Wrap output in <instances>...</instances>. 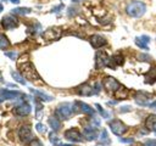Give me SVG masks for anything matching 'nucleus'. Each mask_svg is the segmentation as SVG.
Here are the masks:
<instances>
[{
	"instance_id": "obj_1",
	"label": "nucleus",
	"mask_w": 156,
	"mask_h": 146,
	"mask_svg": "<svg viewBox=\"0 0 156 146\" xmlns=\"http://www.w3.org/2000/svg\"><path fill=\"white\" fill-rule=\"evenodd\" d=\"M145 10H146V6L141 1H132L126 7L127 15L130 16V17H135V18L141 17L145 13Z\"/></svg>"
},
{
	"instance_id": "obj_2",
	"label": "nucleus",
	"mask_w": 156,
	"mask_h": 146,
	"mask_svg": "<svg viewBox=\"0 0 156 146\" xmlns=\"http://www.w3.org/2000/svg\"><path fill=\"white\" fill-rule=\"evenodd\" d=\"M21 72H22L23 75H24L27 79H29L30 82H37V80H39V78H40V77L38 75L35 68L33 67V64H32L30 62H27V63L21 64Z\"/></svg>"
},
{
	"instance_id": "obj_3",
	"label": "nucleus",
	"mask_w": 156,
	"mask_h": 146,
	"mask_svg": "<svg viewBox=\"0 0 156 146\" xmlns=\"http://www.w3.org/2000/svg\"><path fill=\"white\" fill-rule=\"evenodd\" d=\"M110 129L112 130L113 134L116 135H122L127 131V127L123 122H121L119 119H115L112 122H110Z\"/></svg>"
},
{
	"instance_id": "obj_4",
	"label": "nucleus",
	"mask_w": 156,
	"mask_h": 146,
	"mask_svg": "<svg viewBox=\"0 0 156 146\" xmlns=\"http://www.w3.org/2000/svg\"><path fill=\"white\" fill-rule=\"evenodd\" d=\"M104 86L107 91L110 92H116L119 88H121V84L112 77H106L105 80H104Z\"/></svg>"
},
{
	"instance_id": "obj_5",
	"label": "nucleus",
	"mask_w": 156,
	"mask_h": 146,
	"mask_svg": "<svg viewBox=\"0 0 156 146\" xmlns=\"http://www.w3.org/2000/svg\"><path fill=\"white\" fill-rule=\"evenodd\" d=\"M72 112H73V108H72L71 105H68V103H63V105H61V106L56 109V114H57L60 118H62V119L69 118L71 114H72Z\"/></svg>"
},
{
	"instance_id": "obj_6",
	"label": "nucleus",
	"mask_w": 156,
	"mask_h": 146,
	"mask_svg": "<svg viewBox=\"0 0 156 146\" xmlns=\"http://www.w3.org/2000/svg\"><path fill=\"white\" fill-rule=\"evenodd\" d=\"M65 137H66L67 140L72 141V142H82V141H83L82 134H80L77 129H74V128L68 129L67 131H65Z\"/></svg>"
},
{
	"instance_id": "obj_7",
	"label": "nucleus",
	"mask_w": 156,
	"mask_h": 146,
	"mask_svg": "<svg viewBox=\"0 0 156 146\" xmlns=\"http://www.w3.org/2000/svg\"><path fill=\"white\" fill-rule=\"evenodd\" d=\"M20 95H21L20 91L0 89V102H4L5 100H15V99L20 97Z\"/></svg>"
},
{
	"instance_id": "obj_8",
	"label": "nucleus",
	"mask_w": 156,
	"mask_h": 146,
	"mask_svg": "<svg viewBox=\"0 0 156 146\" xmlns=\"http://www.w3.org/2000/svg\"><path fill=\"white\" fill-rule=\"evenodd\" d=\"M18 135H20V139L22 142H28V141H32L33 140V134H32V130L28 125H23L20 131H18Z\"/></svg>"
},
{
	"instance_id": "obj_9",
	"label": "nucleus",
	"mask_w": 156,
	"mask_h": 146,
	"mask_svg": "<svg viewBox=\"0 0 156 146\" xmlns=\"http://www.w3.org/2000/svg\"><path fill=\"white\" fill-rule=\"evenodd\" d=\"M1 26L4 29H13L18 26V21L12 16H5L1 21Z\"/></svg>"
},
{
	"instance_id": "obj_10",
	"label": "nucleus",
	"mask_w": 156,
	"mask_h": 146,
	"mask_svg": "<svg viewBox=\"0 0 156 146\" xmlns=\"http://www.w3.org/2000/svg\"><path fill=\"white\" fill-rule=\"evenodd\" d=\"M61 35V32L58 28H50L43 33V38L46 40H55Z\"/></svg>"
},
{
	"instance_id": "obj_11",
	"label": "nucleus",
	"mask_w": 156,
	"mask_h": 146,
	"mask_svg": "<svg viewBox=\"0 0 156 146\" xmlns=\"http://www.w3.org/2000/svg\"><path fill=\"white\" fill-rule=\"evenodd\" d=\"M108 62H110V58L105 52L100 51V52L96 54V67L98 68H102V67L107 66Z\"/></svg>"
},
{
	"instance_id": "obj_12",
	"label": "nucleus",
	"mask_w": 156,
	"mask_h": 146,
	"mask_svg": "<svg viewBox=\"0 0 156 146\" xmlns=\"http://www.w3.org/2000/svg\"><path fill=\"white\" fill-rule=\"evenodd\" d=\"M90 44H91L93 47L99 49V47H101V46H104V45L106 44V39L102 38L101 35L95 34V35H91V36H90Z\"/></svg>"
},
{
	"instance_id": "obj_13",
	"label": "nucleus",
	"mask_w": 156,
	"mask_h": 146,
	"mask_svg": "<svg viewBox=\"0 0 156 146\" xmlns=\"http://www.w3.org/2000/svg\"><path fill=\"white\" fill-rule=\"evenodd\" d=\"M32 111V107L29 103H21L15 108V113L18 116H28Z\"/></svg>"
},
{
	"instance_id": "obj_14",
	"label": "nucleus",
	"mask_w": 156,
	"mask_h": 146,
	"mask_svg": "<svg viewBox=\"0 0 156 146\" xmlns=\"http://www.w3.org/2000/svg\"><path fill=\"white\" fill-rule=\"evenodd\" d=\"M84 136L88 139V140H95L98 137V131H96V127H93V125H89V127H85L84 128Z\"/></svg>"
},
{
	"instance_id": "obj_15",
	"label": "nucleus",
	"mask_w": 156,
	"mask_h": 146,
	"mask_svg": "<svg viewBox=\"0 0 156 146\" xmlns=\"http://www.w3.org/2000/svg\"><path fill=\"white\" fill-rule=\"evenodd\" d=\"M78 94L79 95H83V96H90V95H94L95 94V90L91 86L84 84V85H80L78 88Z\"/></svg>"
},
{
	"instance_id": "obj_16",
	"label": "nucleus",
	"mask_w": 156,
	"mask_h": 146,
	"mask_svg": "<svg viewBox=\"0 0 156 146\" xmlns=\"http://www.w3.org/2000/svg\"><path fill=\"white\" fill-rule=\"evenodd\" d=\"M78 106H79V109L82 111V112H84V113H87V114H89V116H94L95 114V111L89 106V105H87V103H84V102H80V101H78V102H76Z\"/></svg>"
},
{
	"instance_id": "obj_17",
	"label": "nucleus",
	"mask_w": 156,
	"mask_h": 146,
	"mask_svg": "<svg viewBox=\"0 0 156 146\" xmlns=\"http://www.w3.org/2000/svg\"><path fill=\"white\" fill-rule=\"evenodd\" d=\"M155 125H156V116H155V114H150V116L146 118V120H145V127H146L149 130H152V129L155 128Z\"/></svg>"
},
{
	"instance_id": "obj_18",
	"label": "nucleus",
	"mask_w": 156,
	"mask_h": 146,
	"mask_svg": "<svg viewBox=\"0 0 156 146\" xmlns=\"http://www.w3.org/2000/svg\"><path fill=\"white\" fill-rule=\"evenodd\" d=\"M122 63H123V57L121 55H116L111 58V62H108V66L113 68V67H116L118 64H122Z\"/></svg>"
},
{
	"instance_id": "obj_19",
	"label": "nucleus",
	"mask_w": 156,
	"mask_h": 146,
	"mask_svg": "<svg viewBox=\"0 0 156 146\" xmlns=\"http://www.w3.org/2000/svg\"><path fill=\"white\" fill-rule=\"evenodd\" d=\"M49 125L52 128V130H58L61 127V123L56 117H50L49 118Z\"/></svg>"
},
{
	"instance_id": "obj_20",
	"label": "nucleus",
	"mask_w": 156,
	"mask_h": 146,
	"mask_svg": "<svg viewBox=\"0 0 156 146\" xmlns=\"http://www.w3.org/2000/svg\"><path fill=\"white\" fill-rule=\"evenodd\" d=\"M30 91L32 92H34L40 100H44V101H51L52 100V97L51 96H49V95H46V94H44V92H41V91H39V90H34V89H30Z\"/></svg>"
},
{
	"instance_id": "obj_21",
	"label": "nucleus",
	"mask_w": 156,
	"mask_h": 146,
	"mask_svg": "<svg viewBox=\"0 0 156 146\" xmlns=\"http://www.w3.org/2000/svg\"><path fill=\"white\" fill-rule=\"evenodd\" d=\"M9 46H10L9 39L4 34H0V49H7Z\"/></svg>"
},
{
	"instance_id": "obj_22",
	"label": "nucleus",
	"mask_w": 156,
	"mask_h": 146,
	"mask_svg": "<svg viewBox=\"0 0 156 146\" xmlns=\"http://www.w3.org/2000/svg\"><path fill=\"white\" fill-rule=\"evenodd\" d=\"M12 12L16 13V15H27V13L30 12V9H28V7H16V9L12 10Z\"/></svg>"
},
{
	"instance_id": "obj_23",
	"label": "nucleus",
	"mask_w": 156,
	"mask_h": 146,
	"mask_svg": "<svg viewBox=\"0 0 156 146\" xmlns=\"http://www.w3.org/2000/svg\"><path fill=\"white\" fill-rule=\"evenodd\" d=\"M100 144H104V145H108V144H110V139H108L107 131H106L105 129L101 131V136H100Z\"/></svg>"
},
{
	"instance_id": "obj_24",
	"label": "nucleus",
	"mask_w": 156,
	"mask_h": 146,
	"mask_svg": "<svg viewBox=\"0 0 156 146\" xmlns=\"http://www.w3.org/2000/svg\"><path fill=\"white\" fill-rule=\"evenodd\" d=\"M135 44H136V46H139L140 49H144V50H147V49H149L147 43H145L140 36H139V38H135Z\"/></svg>"
},
{
	"instance_id": "obj_25",
	"label": "nucleus",
	"mask_w": 156,
	"mask_h": 146,
	"mask_svg": "<svg viewBox=\"0 0 156 146\" xmlns=\"http://www.w3.org/2000/svg\"><path fill=\"white\" fill-rule=\"evenodd\" d=\"M11 74H12L13 79H15L16 82H18V83H21V84H26V80L22 78V75H21V74H18L17 72H11Z\"/></svg>"
},
{
	"instance_id": "obj_26",
	"label": "nucleus",
	"mask_w": 156,
	"mask_h": 146,
	"mask_svg": "<svg viewBox=\"0 0 156 146\" xmlns=\"http://www.w3.org/2000/svg\"><path fill=\"white\" fill-rule=\"evenodd\" d=\"M49 139H50V141H51L54 145H57V144H58V137L56 136V134H55L54 131L49 134Z\"/></svg>"
},
{
	"instance_id": "obj_27",
	"label": "nucleus",
	"mask_w": 156,
	"mask_h": 146,
	"mask_svg": "<svg viewBox=\"0 0 156 146\" xmlns=\"http://www.w3.org/2000/svg\"><path fill=\"white\" fill-rule=\"evenodd\" d=\"M35 128H37V130H38L39 133H41V134L46 131V128H45V125H43L41 123H38V124L35 125Z\"/></svg>"
},
{
	"instance_id": "obj_28",
	"label": "nucleus",
	"mask_w": 156,
	"mask_h": 146,
	"mask_svg": "<svg viewBox=\"0 0 156 146\" xmlns=\"http://www.w3.org/2000/svg\"><path fill=\"white\" fill-rule=\"evenodd\" d=\"M95 106H96V107H98V109H99V112H100V113H101V116H102V117H105V118H107V117H108V116H110V114H108V113H107V112H106V111H104V109H102V108H101V106H100V105H98V103H96V105H95Z\"/></svg>"
},
{
	"instance_id": "obj_29",
	"label": "nucleus",
	"mask_w": 156,
	"mask_h": 146,
	"mask_svg": "<svg viewBox=\"0 0 156 146\" xmlns=\"http://www.w3.org/2000/svg\"><path fill=\"white\" fill-rule=\"evenodd\" d=\"M119 141H121V142H124V144H133V142H134L133 137H121Z\"/></svg>"
},
{
	"instance_id": "obj_30",
	"label": "nucleus",
	"mask_w": 156,
	"mask_h": 146,
	"mask_svg": "<svg viewBox=\"0 0 156 146\" xmlns=\"http://www.w3.org/2000/svg\"><path fill=\"white\" fill-rule=\"evenodd\" d=\"M5 55H6L7 57H10L11 60H15V58L17 57V54H16V52H13V51H6V52H5Z\"/></svg>"
},
{
	"instance_id": "obj_31",
	"label": "nucleus",
	"mask_w": 156,
	"mask_h": 146,
	"mask_svg": "<svg viewBox=\"0 0 156 146\" xmlns=\"http://www.w3.org/2000/svg\"><path fill=\"white\" fill-rule=\"evenodd\" d=\"M29 146H43V144H41L39 140H37V139H33V140L29 142Z\"/></svg>"
},
{
	"instance_id": "obj_32",
	"label": "nucleus",
	"mask_w": 156,
	"mask_h": 146,
	"mask_svg": "<svg viewBox=\"0 0 156 146\" xmlns=\"http://www.w3.org/2000/svg\"><path fill=\"white\" fill-rule=\"evenodd\" d=\"M144 146H156V140H152V139L146 140L145 144H144Z\"/></svg>"
},
{
	"instance_id": "obj_33",
	"label": "nucleus",
	"mask_w": 156,
	"mask_h": 146,
	"mask_svg": "<svg viewBox=\"0 0 156 146\" xmlns=\"http://www.w3.org/2000/svg\"><path fill=\"white\" fill-rule=\"evenodd\" d=\"M56 146H72V145H69V144H57Z\"/></svg>"
},
{
	"instance_id": "obj_34",
	"label": "nucleus",
	"mask_w": 156,
	"mask_h": 146,
	"mask_svg": "<svg viewBox=\"0 0 156 146\" xmlns=\"http://www.w3.org/2000/svg\"><path fill=\"white\" fill-rule=\"evenodd\" d=\"M149 106H150V107H156V101H154V102H152V103H150Z\"/></svg>"
},
{
	"instance_id": "obj_35",
	"label": "nucleus",
	"mask_w": 156,
	"mask_h": 146,
	"mask_svg": "<svg viewBox=\"0 0 156 146\" xmlns=\"http://www.w3.org/2000/svg\"><path fill=\"white\" fill-rule=\"evenodd\" d=\"M10 1H11L12 4H18V2H20V0H10Z\"/></svg>"
},
{
	"instance_id": "obj_36",
	"label": "nucleus",
	"mask_w": 156,
	"mask_h": 146,
	"mask_svg": "<svg viewBox=\"0 0 156 146\" xmlns=\"http://www.w3.org/2000/svg\"><path fill=\"white\" fill-rule=\"evenodd\" d=\"M73 2H79V1H82V0H72Z\"/></svg>"
},
{
	"instance_id": "obj_37",
	"label": "nucleus",
	"mask_w": 156,
	"mask_h": 146,
	"mask_svg": "<svg viewBox=\"0 0 156 146\" xmlns=\"http://www.w3.org/2000/svg\"><path fill=\"white\" fill-rule=\"evenodd\" d=\"M1 11H2V5L0 4V12H1Z\"/></svg>"
},
{
	"instance_id": "obj_38",
	"label": "nucleus",
	"mask_w": 156,
	"mask_h": 146,
	"mask_svg": "<svg viewBox=\"0 0 156 146\" xmlns=\"http://www.w3.org/2000/svg\"><path fill=\"white\" fill-rule=\"evenodd\" d=\"M152 131H155V133H156V125H155V128L152 129Z\"/></svg>"
},
{
	"instance_id": "obj_39",
	"label": "nucleus",
	"mask_w": 156,
	"mask_h": 146,
	"mask_svg": "<svg viewBox=\"0 0 156 146\" xmlns=\"http://www.w3.org/2000/svg\"><path fill=\"white\" fill-rule=\"evenodd\" d=\"M134 146H141V145H140V144H138V145H134Z\"/></svg>"
}]
</instances>
